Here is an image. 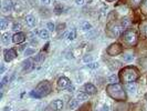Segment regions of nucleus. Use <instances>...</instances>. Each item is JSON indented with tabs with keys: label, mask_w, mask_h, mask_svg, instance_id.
Here are the masks:
<instances>
[{
	"label": "nucleus",
	"mask_w": 147,
	"mask_h": 111,
	"mask_svg": "<svg viewBox=\"0 0 147 111\" xmlns=\"http://www.w3.org/2000/svg\"><path fill=\"white\" fill-rule=\"evenodd\" d=\"M140 77L138 70L134 67H126L121 71V79L125 83H131V82L136 81Z\"/></svg>",
	"instance_id": "f257e3e1"
},
{
	"label": "nucleus",
	"mask_w": 147,
	"mask_h": 111,
	"mask_svg": "<svg viewBox=\"0 0 147 111\" xmlns=\"http://www.w3.org/2000/svg\"><path fill=\"white\" fill-rule=\"evenodd\" d=\"M106 90H107L109 96L113 99H115V100H117V101H124L126 99L125 92L118 83H113V84L107 86Z\"/></svg>",
	"instance_id": "f03ea898"
},
{
	"label": "nucleus",
	"mask_w": 147,
	"mask_h": 111,
	"mask_svg": "<svg viewBox=\"0 0 147 111\" xmlns=\"http://www.w3.org/2000/svg\"><path fill=\"white\" fill-rule=\"evenodd\" d=\"M137 32L134 29H128L126 30L123 33V40L124 42L127 44L128 46H135L137 44Z\"/></svg>",
	"instance_id": "7ed1b4c3"
},
{
	"label": "nucleus",
	"mask_w": 147,
	"mask_h": 111,
	"mask_svg": "<svg viewBox=\"0 0 147 111\" xmlns=\"http://www.w3.org/2000/svg\"><path fill=\"white\" fill-rule=\"evenodd\" d=\"M50 90H51V86H50V83L48 81H42L39 86H38L36 90H34V92H33V95L38 98H40V97H43V96H47L49 92H50Z\"/></svg>",
	"instance_id": "20e7f679"
},
{
	"label": "nucleus",
	"mask_w": 147,
	"mask_h": 111,
	"mask_svg": "<svg viewBox=\"0 0 147 111\" xmlns=\"http://www.w3.org/2000/svg\"><path fill=\"white\" fill-rule=\"evenodd\" d=\"M122 52V47L117 44H111L110 48L107 49V53L111 54V56H117Z\"/></svg>",
	"instance_id": "39448f33"
},
{
	"label": "nucleus",
	"mask_w": 147,
	"mask_h": 111,
	"mask_svg": "<svg viewBox=\"0 0 147 111\" xmlns=\"http://www.w3.org/2000/svg\"><path fill=\"white\" fill-rule=\"evenodd\" d=\"M13 10V3L11 0H3L2 2V11L3 14H10Z\"/></svg>",
	"instance_id": "423d86ee"
},
{
	"label": "nucleus",
	"mask_w": 147,
	"mask_h": 111,
	"mask_svg": "<svg viewBox=\"0 0 147 111\" xmlns=\"http://www.w3.org/2000/svg\"><path fill=\"white\" fill-rule=\"evenodd\" d=\"M70 86H71V82L65 77H62L58 80V88L59 89H66L69 88Z\"/></svg>",
	"instance_id": "0eeeda50"
},
{
	"label": "nucleus",
	"mask_w": 147,
	"mask_h": 111,
	"mask_svg": "<svg viewBox=\"0 0 147 111\" xmlns=\"http://www.w3.org/2000/svg\"><path fill=\"white\" fill-rule=\"evenodd\" d=\"M62 109H63V101L61 99H57L51 104L52 111H61Z\"/></svg>",
	"instance_id": "6e6552de"
},
{
	"label": "nucleus",
	"mask_w": 147,
	"mask_h": 111,
	"mask_svg": "<svg viewBox=\"0 0 147 111\" xmlns=\"http://www.w3.org/2000/svg\"><path fill=\"white\" fill-rule=\"evenodd\" d=\"M17 57V53L13 49H7L6 51H5V60L8 61V62H10L11 60H13Z\"/></svg>",
	"instance_id": "1a4fd4ad"
},
{
	"label": "nucleus",
	"mask_w": 147,
	"mask_h": 111,
	"mask_svg": "<svg viewBox=\"0 0 147 111\" xmlns=\"http://www.w3.org/2000/svg\"><path fill=\"white\" fill-rule=\"evenodd\" d=\"M123 28L121 27V25H112L111 26V32H112V36L113 37H118L121 35Z\"/></svg>",
	"instance_id": "9d476101"
},
{
	"label": "nucleus",
	"mask_w": 147,
	"mask_h": 111,
	"mask_svg": "<svg viewBox=\"0 0 147 111\" xmlns=\"http://www.w3.org/2000/svg\"><path fill=\"white\" fill-rule=\"evenodd\" d=\"M26 40V36L21 33V32H17L15 36L12 37V41L15 42V44H21Z\"/></svg>",
	"instance_id": "9b49d317"
},
{
	"label": "nucleus",
	"mask_w": 147,
	"mask_h": 111,
	"mask_svg": "<svg viewBox=\"0 0 147 111\" xmlns=\"http://www.w3.org/2000/svg\"><path fill=\"white\" fill-rule=\"evenodd\" d=\"M26 23H27V26L30 27V28H33L34 26H36V23H37V20H36V18L33 17V16L31 15H28L26 17Z\"/></svg>",
	"instance_id": "f8f14e48"
},
{
	"label": "nucleus",
	"mask_w": 147,
	"mask_h": 111,
	"mask_svg": "<svg viewBox=\"0 0 147 111\" xmlns=\"http://www.w3.org/2000/svg\"><path fill=\"white\" fill-rule=\"evenodd\" d=\"M84 91H85L88 95H95L96 92H97L96 88L93 84H91V83H86V84L84 86Z\"/></svg>",
	"instance_id": "ddd939ff"
},
{
	"label": "nucleus",
	"mask_w": 147,
	"mask_h": 111,
	"mask_svg": "<svg viewBox=\"0 0 147 111\" xmlns=\"http://www.w3.org/2000/svg\"><path fill=\"white\" fill-rule=\"evenodd\" d=\"M125 89L128 93L135 95V93H136V90H137V87H136V84H134L133 82H131V83H126Z\"/></svg>",
	"instance_id": "4468645a"
},
{
	"label": "nucleus",
	"mask_w": 147,
	"mask_h": 111,
	"mask_svg": "<svg viewBox=\"0 0 147 111\" xmlns=\"http://www.w3.org/2000/svg\"><path fill=\"white\" fill-rule=\"evenodd\" d=\"M1 41H2V44H9L11 42V36H10V33L9 32H5V33H2V36H1Z\"/></svg>",
	"instance_id": "2eb2a0df"
},
{
	"label": "nucleus",
	"mask_w": 147,
	"mask_h": 111,
	"mask_svg": "<svg viewBox=\"0 0 147 111\" xmlns=\"http://www.w3.org/2000/svg\"><path fill=\"white\" fill-rule=\"evenodd\" d=\"M32 63H33L32 59H27L24 62H23V70H24V71H29V70H31L32 67H33Z\"/></svg>",
	"instance_id": "dca6fc26"
},
{
	"label": "nucleus",
	"mask_w": 147,
	"mask_h": 111,
	"mask_svg": "<svg viewBox=\"0 0 147 111\" xmlns=\"http://www.w3.org/2000/svg\"><path fill=\"white\" fill-rule=\"evenodd\" d=\"M50 37V33H49V30L48 29H41L40 32H39V38L43 39V40H47Z\"/></svg>",
	"instance_id": "f3484780"
},
{
	"label": "nucleus",
	"mask_w": 147,
	"mask_h": 111,
	"mask_svg": "<svg viewBox=\"0 0 147 111\" xmlns=\"http://www.w3.org/2000/svg\"><path fill=\"white\" fill-rule=\"evenodd\" d=\"M121 27L123 28V29H126V28H128L129 26H131V20L128 19V18H123L122 20H121Z\"/></svg>",
	"instance_id": "a211bd4d"
},
{
	"label": "nucleus",
	"mask_w": 147,
	"mask_h": 111,
	"mask_svg": "<svg viewBox=\"0 0 147 111\" xmlns=\"http://www.w3.org/2000/svg\"><path fill=\"white\" fill-rule=\"evenodd\" d=\"M88 93L86 92H80V93H78V96H76V100H80V101H85V100H88Z\"/></svg>",
	"instance_id": "6ab92c4d"
},
{
	"label": "nucleus",
	"mask_w": 147,
	"mask_h": 111,
	"mask_svg": "<svg viewBox=\"0 0 147 111\" xmlns=\"http://www.w3.org/2000/svg\"><path fill=\"white\" fill-rule=\"evenodd\" d=\"M81 28L83 31H90V30H92V25L88 21H84L82 23Z\"/></svg>",
	"instance_id": "aec40b11"
},
{
	"label": "nucleus",
	"mask_w": 147,
	"mask_h": 111,
	"mask_svg": "<svg viewBox=\"0 0 147 111\" xmlns=\"http://www.w3.org/2000/svg\"><path fill=\"white\" fill-rule=\"evenodd\" d=\"M78 107H79V101H78V100H71V101L69 102V108H70L71 110H75Z\"/></svg>",
	"instance_id": "412c9836"
},
{
	"label": "nucleus",
	"mask_w": 147,
	"mask_h": 111,
	"mask_svg": "<svg viewBox=\"0 0 147 111\" xmlns=\"http://www.w3.org/2000/svg\"><path fill=\"white\" fill-rule=\"evenodd\" d=\"M107 81L110 82L111 84H113V83H116L118 81V78L116 74H111L110 77L107 78Z\"/></svg>",
	"instance_id": "4be33fe9"
},
{
	"label": "nucleus",
	"mask_w": 147,
	"mask_h": 111,
	"mask_svg": "<svg viewBox=\"0 0 147 111\" xmlns=\"http://www.w3.org/2000/svg\"><path fill=\"white\" fill-rule=\"evenodd\" d=\"M8 27V21L5 19V18H2L1 20H0V29L1 30H6Z\"/></svg>",
	"instance_id": "5701e85b"
},
{
	"label": "nucleus",
	"mask_w": 147,
	"mask_h": 111,
	"mask_svg": "<svg viewBox=\"0 0 147 111\" xmlns=\"http://www.w3.org/2000/svg\"><path fill=\"white\" fill-rule=\"evenodd\" d=\"M44 59H45V56L41 52V53H39V54L37 56V58H36V62H37V63H42V62L44 61Z\"/></svg>",
	"instance_id": "b1692460"
},
{
	"label": "nucleus",
	"mask_w": 147,
	"mask_h": 111,
	"mask_svg": "<svg viewBox=\"0 0 147 111\" xmlns=\"http://www.w3.org/2000/svg\"><path fill=\"white\" fill-rule=\"evenodd\" d=\"M21 23H19V22H13V25H12V30L15 31V32H18V31H20L21 30Z\"/></svg>",
	"instance_id": "393cba45"
},
{
	"label": "nucleus",
	"mask_w": 147,
	"mask_h": 111,
	"mask_svg": "<svg viewBox=\"0 0 147 111\" xmlns=\"http://www.w3.org/2000/svg\"><path fill=\"white\" fill-rule=\"evenodd\" d=\"M75 38H76V32H75L74 30H72L71 32L67 33V39H69V40H74Z\"/></svg>",
	"instance_id": "a878e982"
},
{
	"label": "nucleus",
	"mask_w": 147,
	"mask_h": 111,
	"mask_svg": "<svg viewBox=\"0 0 147 111\" xmlns=\"http://www.w3.org/2000/svg\"><path fill=\"white\" fill-rule=\"evenodd\" d=\"M36 52L34 49H32V48H27L26 50H24V56H31V54H33Z\"/></svg>",
	"instance_id": "bb28decb"
},
{
	"label": "nucleus",
	"mask_w": 147,
	"mask_h": 111,
	"mask_svg": "<svg viewBox=\"0 0 147 111\" xmlns=\"http://www.w3.org/2000/svg\"><path fill=\"white\" fill-rule=\"evenodd\" d=\"M88 68L96 69V68H98V62H90V63H88Z\"/></svg>",
	"instance_id": "cd10ccee"
},
{
	"label": "nucleus",
	"mask_w": 147,
	"mask_h": 111,
	"mask_svg": "<svg viewBox=\"0 0 147 111\" xmlns=\"http://www.w3.org/2000/svg\"><path fill=\"white\" fill-rule=\"evenodd\" d=\"M83 60H84V62L90 63V62L92 61V56H91V54H85V56H84V58H83Z\"/></svg>",
	"instance_id": "c85d7f7f"
},
{
	"label": "nucleus",
	"mask_w": 147,
	"mask_h": 111,
	"mask_svg": "<svg viewBox=\"0 0 147 111\" xmlns=\"http://www.w3.org/2000/svg\"><path fill=\"white\" fill-rule=\"evenodd\" d=\"M133 59H134V57L132 54H125L124 56V61H126V62H131Z\"/></svg>",
	"instance_id": "c756f323"
},
{
	"label": "nucleus",
	"mask_w": 147,
	"mask_h": 111,
	"mask_svg": "<svg viewBox=\"0 0 147 111\" xmlns=\"http://www.w3.org/2000/svg\"><path fill=\"white\" fill-rule=\"evenodd\" d=\"M47 29L49 30V31H53V30L55 29V26H54L52 22H48V25H47Z\"/></svg>",
	"instance_id": "7c9ffc66"
},
{
	"label": "nucleus",
	"mask_w": 147,
	"mask_h": 111,
	"mask_svg": "<svg viewBox=\"0 0 147 111\" xmlns=\"http://www.w3.org/2000/svg\"><path fill=\"white\" fill-rule=\"evenodd\" d=\"M131 1H132V5L134 8H137L142 2V0H131Z\"/></svg>",
	"instance_id": "2f4dec72"
},
{
	"label": "nucleus",
	"mask_w": 147,
	"mask_h": 111,
	"mask_svg": "<svg viewBox=\"0 0 147 111\" xmlns=\"http://www.w3.org/2000/svg\"><path fill=\"white\" fill-rule=\"evenodd\" d=\"M13 9H15V10H16V11H17V12H18V11H21V10H22L21 5L17 2V3H15V5H13Z\"/></svg>",
	"instance_id": "473e14b6"
},
{
	"label": "nucleus",
	"mask_w": 147,
	"mask_h": 111,
	"mask_svg": "<svg viewBox=\"0 0 147 111\" xmlns=\"http://www.w3.org/2000/svg\"><path fill=\"white\" fill-rule=\"evenodd\" d=\"M64 28H65V23H60L59 26H58V31H63L64 30Z\"/></svg>",
	"instance_id": "72a5a7b5"
},
{
	"label": "nucleus",
	"mask_w": 147,
	"mask_h": 111,
	"mask_svg": "<svg viewBox=\"0 0 147 111\" xmlns=\"http://www.w3.org/2000/svg\"><path fill=\"white\" fill-rule=\"evenodd\" d=\"M8 80H9V78H8L7 76H6V77H3V78H2V80H1V86H5V84L8 82Z\"/></svg>",
	"instance_id": "f704fd0d"
},
{
	"label": "nucleus",
	"mask_w": 147,
	"mask_h": 111,
	"mask_svg": "<svg viewBox=\"0 0 147 111\" xmlns=\"http://www.w3.org/2000/svg\"><path fill=\"white\" fill-rule=\"evenodd\" d=\"M102 111H110V107L107 104H103L102 106Z\"/></svg>",
	"instance_id": "c9c22d12"
},
{
	"label": "nucleus",
	"mask_w": 147,
	"mask_h": 111,
	"mask_svg": "<svg viewBox=\"0 0 147 111\" xmlns=\"http://www.w3.org/2000/svg\"><path fill=\"white\" fill-rule=\"evenodd\" d=\"M75 3L78 6H83L84 5V0H75Z\"/></svg>",
	"instance_id": "e433bc0d"
},
{
	"label": "nucleus",
	"mask_w": 147,
	"mask_h": 111,
	"mask_svg": "<svg viewBox=\"0 0 147 111\" xmlns=\"http://www.w3.org/2000/svg\"><path fill=\"white\" fill-rule=\"evenodd\" d=\"M41 1H42V3H44V5H49L51 0H41Z\"/></svg>",
	"instance_id": "4c0bfd02"
},
{
	"label": "nucleus",
	"mask_w": 147,
	"mask_h": 111,
	"mask_svg": "<svg viewBox=\"0 0 147 111\" xmlns=\"http://www.w3.org/2000/svg\"><path fill=\"white\" fill-rule=\"evenodd\" d=\"M144 35L146 36V38H147V25H145L144 26Z\"/></svg>",
	"instance_id": "58836bf2"
},
{
	"label": "nucleus",
	"mask_w": 147,
	"mask_h": 111,
	"mask_svg": "<svg viewBox=\"0 0 147 111\" xmlns=\"http://www.w3.org/2000/svg\"><path fill=\"white\" fill-rule=\"evenodd\" d=\"M3 111H11V108H10V107H5V108H3Z\"/></svg>",
	"instance_id": "ea45409f"
},
{
	"label": "nucleus",
	"mask_w": 147,
	"mask_h": 111,
	"mask_svg": "<svg viewBox=\"0 0 147 111\" xmlns=\"http://www.w3.org/2000/svg\"><path fill=\"white\" fill-rule=\"evenodd\" d=\"M3 71H5V66L1 65V71H0V74H3Z\"/></svg>",
	"instance_id": "a19ab883"
},
{
	"label": "nucleus",
	"mask_w": 147,
	"mask_h": 111,
	"mask_svg": "<svg viewBox=\"0 0 147 111\" xmlns=\"http://www.w3.org/2000/svg\"><path fill=\"white\" fill-rule=\"evenodd\" d=\"M144 7L147 8V0H145V1H144Z\"/></svg>",
	"instance_id": "79ce46f5"
},
{
	"label": "nucleus",
	"mask_w": 147,
	"mask_h": 111,
	"mask_svg": "<svg viewBox=\"0 0 147 111\" xmlns=\"http://www.w3.org/2000/svg\"><path fill=\"white\" fill-rule=\"evenodd\" d=\"M106 1H109V2H112V1H114V0H106Z\"/></svg>",
	"instance_id": "37998d69"
},
{
	"label": "nucleus",
	"mask_w": 147,
	"mask_h": 111,
	"mask_svg": "<svg viewBox=\"0 0 147 111\" xmlns=\"http://www.w3.org/2000/svg\"><path fill=\"white\" fill-rule=\"evenodd\" d=\"M22 111H28V110H22Z\"/></svg>",
	"instance_id": "c03bdc74"
},
{
	"label": "nucleus",
	"mask_w": 147,
	"mask_h": 111,
	"mask_svg": "<svg viewBox=\"0 0 147 111\" xmlns=\"http://www.w3.org/2000/svg\"><path fill=\"white\" fill-rule=\"evenodd\" d=\"M146 99H147V95H146Z\"/></svg>",
	"instance_id": "a18cd8bd"
}]
</instances>
